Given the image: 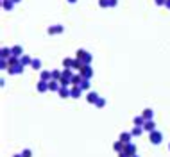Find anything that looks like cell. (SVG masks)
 <instances>
[{"label": "cell", "mask_w": 170, "mask_h": 157, "mask_svg": "<svg viewBox=\"0 0 170 157\" xmlns=\"http://www.w3.org/2000/svg\"><path fill=\"white\" fill-rule=\"evenodd\" d=\"M75 57L81 59V61H84V64H92V61H93V56L84 48H79L77 52H75Z\"/></svg>", "instance_id": "cell-1"}, {"label": "cell", "mask_w": 170, "mask_h": 157, "mask_svg": "<svg viewBox=\"0 0 170 157\" xmlns=\"http://www.w3.org/2000/svg\"><path fill=\"white\" fill-rule=\"evenodd\" d=\"M150 143H152V145H161V143H163V134H161L159 130L150 132Z\"/></svg>", "instance_id": "cell-2"}, {"label": "cell", "mask_w": 170, "mask_h": 157, "mask_svg": "<svg viewBox=\"0 0 170 157\" xmlns=\"http://www.w3.org/2000/svg\"><path fill=\"white\" fill-rule=\"evenodd\" d=\"M79 73H81L84 78H92V77H93V68H92V64H84V66L79 70Z\"/></svg>", "instance_id": "cell-3"}, {"label": "cell", "mask_w": 170, "mask_h": 157, "mask_svg": "<svg viewBox=\"0 0 170 157\" xmlns=\"http://www.w3.org/2000/svg\"><path fill=\"white\" fill-rule=\"evenodd\" d=\"M23 70H25V66H21V64H14V66H9L6 71L9 73V75H20V73H23Z\"/></svg>", "instance_id": "cell-4"}, {"label": "cell", "mask_w": 170, "mask_h": 157, "mask_svg": "<svg viewBox=\"0 0 170 157\" xmlns=\"http://www.w3.org/2000/svg\"><path fill=\"white\" fill-rule=\"evenodd\" d=\"M63 30H64V27L57 23V25H50L47 32H49V36H54V34H63Z\"/></svg>", "instance_id": "cell-5"}, {"label": "cell", "mask_w": 170, "mask_h": 157, "mask_svg": "<svg viewBox=\"0 0 170 157\" xmlns=\"http://www.w3.org/2000/svg\"><path fill=\"white\" fill-rule=\"evenodd\" d=\"M99 98H100V96H99V93H95V91H90L88 95H86V102H88V104H92V105H95Z\"/></svg>", "instance_id": "cell-6"}, {"label": "cell", "mask_w": 170, "mask_h": 157, "mask_svg": "<svg viewBox=\"0 0 170 157\" xmlns=\"http://www.w3.org/2000/svg\"><path fill=\"white\" fill-rule=\"evenodd\" d=\"M36 89H38V93H45V91H49V82L47 80H38V84H36Z\"/></svg>", "instance_id": "cell-7"}, {"label": "cell", "mask_w": 170, "mask_h": 157, "mask_svg": "<svg viewBox=\"0 0 170 157\" xmlns=\"http://www.w3.org/2000/svg\"><path fill=\"white\" fill-rule=\"evenodd\" d=\"M81 93H83L81 86H72L70 87V98H81Z\"/></svg>", "instance_id": "cell-8"}, {"label": "cell", "mask_w": 170, "mask_h": 157, "mask_svg": "<svg viewBox=\"0 0 170 157\" xmlns=\"http://www.w3.org/2000/svg\"><path fill=\"white\" fill-rule=\"evenodd\" d=\"M143 130H147V132H154L156 130V123H154V120H145V125H143Z\"/></svg>", "instance_id": "cell-9"}, {"label": "cell", "mask_w": 170, "mask_h": 157, "mask_svg": "<svg viewBox=\"0 0 170 157\" xmlns=\"http://www.w3.org/2000/svg\"><path fill=\"white\" fill-rule=\"evenodd\" d=\"M59 87H61V82L59 80H56V78L49 80V91H59Z\"/></svg>", "instance_id": "cell-10"}, {"label": "cell", "mask_w": 170, "mask_h": 157, "mask_svg": "<svg viewBox=\"0 0 170 157\" xmlns=\"http://www.w3.org/2000/svg\"><path fill=\"white\" fill-rule=\"evenodd\" d=\"M57 95H59L61 98H68V96H70V87H68V86H61L59 91H57Z\"/></svg>", "instance_id": "cell-11"}, {"label": "cell", "mask_w": 170, "mask_h": 157, "mask_svg": "<svg viewBox=\"0 0 170 157\" xmlns=\"http://www.w3.org/2000/svg\"><path fill=\"white\" fill-rule=\"evenodd\" d=\"M32 59H34V57L23 54V56L20 57V64H21V66H31V64H32Z\"/></svg>", "instance_id": "cell-12"}, {"label": "cell", "mask_w": 170, "mask_h": 157, "mask_svg": "<svg viewBox=\"0 0 170 157\" xmlns=\"http://www.w3.org/2000/svg\"><path fill=\"white\" fill-rule=\"evenodd\" d=\"M11 56H13V52H11L9 47H4V48L0 50V59H9Z\"/></svg>", "instance_id": "cell-13"}, {"label": "cell", "mask_w": 170, "mask_h": 157, "mask_svg": "<svg viewBox=\"0 0 170 157\" xmlns=\"http://www.w3.org/2000/svg\"><path fill=\"white\" fill-rule=\"evenodd\" d=\"M83 80H84V77H83L81 73H73V77H72V86H81Z\"/></svg>", "instance_id": "cell-14"}, {"label": "cell", "mask_w": 170, "mask_h": 157, "mask_svg": "<svg viewBox=\"0 0 170 157\" xmlns=\"http://www.w3.org/2000/svg\"><path fill=\"white\" fill-rule=\"evenodd\" d=\"M113 148H115V152H116V154H120V152H124V150H125V143H122L120 139H118V141L113 143Z\"/></svg>", "instance_id": "cell-15"}, {"label": "cell", "mask_w": 170, "mask_h": 157, "mask_svg": "<svg viewBox=\"0 0 170 157\" xmlns=\"http://www.w3.org/2000/svg\"><path fill=\"white\" fill-rule=\"evenodd\" d=\"M11 52H13L14 57H21V56H23V48H21L20 45H14V47H11Z\"/></svg>", "instance_id": "cell-16"}, {"label": "cell", "mask_w": 170, "mask_h": 157, "mask_svg": "<svg viewBox=\"0 0 170 157\" xmlns=\"http://www.w3.org/2000/svg\"><path fill=\"white\" fill-rule=\"evenodd\" d=\"M125 152H127L129 155H135V154H138L136 145H135V143H127V145H125Z\"/></svg>", "instance_id": "cell-17"}, {"label": "cell", "mask_w": 170, "mask_h": 157, "mask_svg": "<svg viewBox=\"0 0 170 157\" xmlns=\"http://www.w3.org/2000/svg\"><path fill=\"white\" fill-rule=\"evenodd\" d=\"M131 137H133V134H131V132H122L118 139H120L122 143H125V145H127V143H131Z\"/></svg>", "instance_id": "cell-18"}, {"label": "cell", "mask_w": 170, "mask_h": 157, "mask_svg": "<svg viewBox=\"0 0 170 157\" xmlns=\"http://www.w3.org/2000/svg\"><path fill=\"white\" fill-rule=\"evenodd\" d=\"M40 78H41V80H47V82L52 80V70H43L41 75H40Z\"/></svg>", "instance_id": "cell-19"}, {"label": "cell", "mask_w": 170, "mask_h": 157, "mask_svg": "<svg viewBox=\"0 0 170 157\" xmlns=\"http://www.w3.org/2000/svg\"><path fill=\"white\" fill-rule=\"evenodd\" d=\"M142 116L145 118V120H152V116H154V111H152L150 107H147V109H143V111H142Z\"/></svg>", "instance_id": "cell-20"}, {"label": "cell", "mask_w": 170, "mask_h": 157, "mask_svg": "<svg viewBox=\"0 0 170 157\" xmlns=\"http://www.w3.org/2000/svg\"><path fill=\"white\" fill-rule=\"evenodd\" d=\"M2 7H4L6 11H13L14 2H13V0H2Z\"/></svg>", "instance_id": "cell-21"}, {"label": "cell", "mask_w": 170, "mask_h": 157, "mask_svg": "<svg viewBox=\"0 0 170 157\" xmlns=\"http://www.w3.org/2000/svg\"><path fill=\"white\" fill-rule=\"evenodd\" d=\"M135 125H138V127H143V125H145V118H143L142 114H138V116H135Z\"/></svg>", "instance_id": "cell-22"}, {"label": "cell", "mask_w": 170, "mask_h": 157, "mask_svg": "<svg viewBox=\"0 0 170 157\" xmlns=\"http://www.w3.org/2000/svg\"><path fill=\"white\" fill-rule=\"evenodd\" d=\"M31 68H32V70H41V59L34 57V59H32V64H31Z\"/></svg>", "instance_id": "cell-23"}, {"label": "cell", "mask_w": 170, "mask_h": 157, "mask_svg": "<svg viewBox=\"0 0 170 157\" xmlns=\"http://www.w3.org/2000/svg\"><path fill=\"white\" fill-rule=\"evenodd\" d=\"M73 61H75V59H72V57H64L63 59V66L64 68H73Z\"/></svg>", "instance_id": "cell-24"}, {"label": "cell", "mask_w": 170, "mask_h": 157, "mask_svg": "<svg viewBox=\"0 0 170 157\" xmlns=\"http://www.w3.org/2000/svg\"><path fill=\"white\" fill-rule=\"evenodd\" d=\"M90 87H92V84H90V78H84V80L81 82V89H83V91H88Z\"/></svg>", "instance_id": "cell-25"}, {"label": "cell", "mask_w": 170, "mask_h": 157, "mask_svg": "<svg viewBox=\"0 0 170 157\" xmlns=\"http://www.w3.org/2000/svg\"><path fill=\"white\" fill-rule=\"evenodd\" d=\"M83 66H84V61H81V59H77V57H75V61H73V70L79 71Z\"/></svg>", "instance_id": "cell-26"}, {"label": "cell", "mask_w": 170, "mask_h": 157, "mask_svg": "<svg viewBox=\"0 0 170 157\" xmlns=\"http://www.w3.org/2000/svg\"><path fill=\"white\" fill-rule=\"evenodd\" d=\"M131 134H133V136H142V134H143V127H138V125H135V128L131 130Z\"/></svg>", "instance_id": "cell-27"}, {"label": "cell", "mask_w": 170, "mask_h": 157, "mask_svg": "<svg viewBox=\"0 0 170 157\" xmlns=\"http://www.w3.org/2000/svg\"><path fill=\"white\" fill-rule=\"evenodd\" d=\"M61 77H63V70H52V78L59 80Z\"/></svg>", "instance_id": "cell-28"}, {"label": "cell", "mask_w": 170, "mask_h": 157, "mask_svg": "<svg viewBox=\"0 0 170 157\" xmlns=\"http://www.w3.org/2000/svg\"><path fill=\"white\" fill-rule=\"evenodd\" d=\"M95 105L99 107V109H102V107H106V98H102V96H100V98L97 100V104H95Z\"/></svg>", "instance_id": "cell-29"}, {"label": "cell", "mask_w": 170, "mask_h": 157, "mask_svg": "<svg viewBox=\"0 0 170 157\" xmlns=\"http://www.w3.org/2000/svg\"><path fill=\"white\" fill-rule=\"evenodd\" d=\"M99 6L102 7V9H107V7H109V0H99Z\"/></svg>", "instance_id": "cell-30"}, {"label": "cell", "mask_w": 170, "mask_h": 157, "mask_svg": "<svg viewBox=\"0 0 170 157\" xmlns=\"http://www.w3.org/2000/svg\"><path fill=\"white\" fill-rule=\"evenodd\" d=\"M21 155H23V157H32V150L25 148V150H23V152H21Z\"/></svg>", "instance_id": "cell-31"}, {"label": "cell", "mask_w": 170, "mask_h": 157, "mask_svg": "<svg viewBox=\"0 0 170 157\" xmlns=\"http://www.w3.org/2000/svg\"><path fill=\"white\" fill-rule=\"evenodd\" d=\"M165 2H167V0H154L156 6H165Z\"/></svg>", "instance_id": "cell-32"}, {"label": "cell", "mask_w": 170, "mask_h": 157, "mask_svg": "<svg viewBox=\"0 0 170 157\" xmlns=\"http://www.w3.org/2000/svg\"><path fill=\"white\" fill-rule=\"evenodd\" d=\"M118 157H133V155H129L127 152H125V150H124V152H120V154H118Z\"/></svg>", "instance_id": "cell-33"}, {"label": "cell", "mask_w": 170, "mask_h": 157, "mask_svg": "<svg viewBox=\"0 0 170 157\" xmlns=\"http://www.w3.org/2000/svg\"><path fill=\"white\" fill-rule=\"evenodd\" d=\"M118 4V0H109V7H115Z\"/></svg>", "instance_id": "cell-34"}, {"label": "cell", "mask_w": 170, "mask_h": 157, "mask_svg": "<svg viewBox=\"0 0 170 157\" xmlns=\"http://www.w3.org/2000/svg\"><path fill=\"white\" fill-rule=\"evenodd\" d=\"M165 7H167V9H170V0H167V2H165Z\"/></svg>", "instance_id": "cell-35"}, {"label": "cell", "mask_w": 170, "mask_h": 157, "mask_svg": "<svg viewBox=\"0 0 170 157\" xmlns=\"http://www.w3.org/2000/svg\"><path fill=\"white\" fill-rule=\"evenodd\" d=\"M75 2H77V0H68V4H75Z\"/></svg>", "instance_id": "cell-36"}, {"label": "cell", "mask_w": 170, "mask_h": 157, "mask_svg": "<svg viewBox=\"0 0 170 157\" xmlns=\"http://www.w3.org/2000/svg\"><path fill=\"white\" fill-rule=\"evenodd\" d=\"M13 157H23V155H21V154H14Z\"/></svg>", "instance_id": "cell-37"}, {"label": "cell", "mask_w": 170, "mask_h": 157, "mask_svg": "<svg viewBox=\"0 0 170 157\" xmlns=\"http://www.w3.org/2000/svg\"><path fill=\"white\" fill-rule=\"evenodd\" d=\"M13 2H14V4H18V2H21V0H13Z\"/></svg>", "instance_id": "cell-38"}, {"label": "cell", "mask_w": 170, "mask_h": 157, "mask_svg": "<svg viewBox=\"0 0 170 157\" xmlns=\"http://www.w3.org/2000/svg\"><path fill=\"white\" fill-rule=\"evenodd\" d=\"M133 157H140V155H138V154H135V155H133Z\"/></svg>", "instance_id": "cell-39"}, {"label": "cell", "mask_w": 170, "mask_h": 157, "mask_svg": "<svg viewBox=\"0 0 170 157\" xmlns=\"http://www.w3.org/2000/svg\"><path fill=\"white\" fill-rule=\"evenodd\" d=\"M168 150H170V143H168Z\"/></svg>", "instance_id": "cell-40"}]
</instances>
